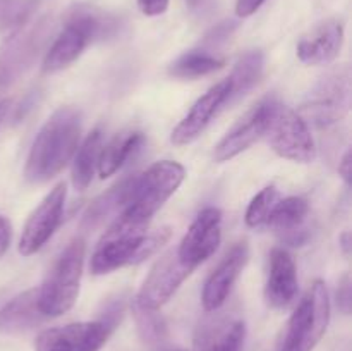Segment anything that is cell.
I'll return each mask as SVG.
<instances>
[{
  "instance_id": "23",
  "label": "cell",
  "mask_w": 352,
  "mask_h": 351,
  "mask_svg": "<svg viewBox=\"0 0 352 351\" xmlns=\"http://www.w3.org/2000/svg\"><path fill=\"white\" fill-rule=\"evenodd\" d=\"M103 150V134L100 129L91 131L88 134L79 150H76L74 162H72V186L78 191H85L93 181L96 169L100 164V155Z\"/></svg>"
},
{
  "instance_id": "34",
  "label": "cell",
  "mask_w": 352,
  "mask_h": 351,
  "mask_svg": "<svg viewBox=\"0 0 352 351\" xmlns=\"http://www.w3.org/2000/svg\"><path fill=\"white\" fill-rule=\"evenodd\" d=\"M10 237H12V227H10V222L6 219V217L0 215V258L6 255V251L9 250Z\"/></svg>"
},
{
  "instance_id": "32",
  "label": "cell",
  "mask_w": 352,
  "mask_h": 351,
  "mask_svg": "<svg viewBox=\"0 0 352 351\" xmlns=\"http://www.w3.org/2000/svg\"><path fill=\"white\" fill-rule=\"evenodd\" d=\"M138 6H140L141 12L144 16H160L167 10L168 0H138Z\"/></svg>"
},
{
  "instance_id": "30",
  "label": "cell",
  "mask_w": 352,
  "mask_h": 351,
  "mask_svg": "<svg viewBox=\"0 0 352 351\" xmlns=\"http://www.w3.org/2000/svg\"><path fill=\"white\" fill-rule=\"evenodd\" d=\"M236 26L237 24L234 23V21H223V23H220L219 26H215L208 34H206L205 40H203V45L210 48L219 47L220 43H223V41L232 34V31L236 30Z\"/></svg>"
},
{
  "instance_id": "22",
  "label": "cell",
  "mask_w": 352,
  "mask_h": 351,
  "mask_svg": "<svg viewBox=\"0 0 352 351\" xmlns=\"http://www.w3.org/2000/svg\"><path fill=\"white\" fill-rule=\"evenodd\" d=\"M45 319L47 317L38 308V289H28L0 308V330L19 334L33 329Z\"/></svg>"
},
{
  "instance_id": "4",
  "label": "cell",
  "mask_w": 352,
  "mask_h": 351,
  "mask_svg": "<svg viewBox=\"0 0 352 351\" xmlns=\"http://www.w3.org/2000/svg\"><path fill=\"white\" fill-rule=\"evenodd\" d=\"M186 178L179 162L162 160L136 176L127 206L117 219L136 227H146L155 213L174 195Z\"/></svg>"
},
{
  "instance_id": "38",
  "label": "cell",
  "mask_w": 352,
  "mask_h": 351,
  "mask_svg": "<svg viewBox=\"0 0 352 351\" xmlns=\"http://www.w3.org/2000/svg\"><path fill=\"white\" fill-rule=\"evenodd\" d=\"M10 110V102L9 100H3V102H0V126H2V123L6 120L7 114H9Z\"/></svg>"
},
{
  "instance_id": "37",
  "label": "cell",
  "mask_w": 352,
  "mask_h": 351,
  "mask_svg": "<svg viewBox=\"0 0 352 351\" xmlns=\"http://www.w3.org/2000/svg\"><path fill=\"white\" fill-rule=\"evenodd\" d=\"M339 241H340V244H342L344 253L349 255V251H351V234L349 233H344L342 236L339 237Z\"/></svg>"
},
{
  "instance_id": "8",
  "label": "cell",
  "mask_w": 352,
  "mask_h": 351,
  "mask_svg": "<svg viewBox=\"0 0 352 351\" xmlns=\"http://www.w3.org/2000/svg\"><path fill=\"white\" fill-rule=\"evenodd\" d=\"M263 138H267L270 148L278 157L299 164L315 160L316 147L308 123L291 107L275 103Z\"/></svg>"
},
{
  "instance_id": "28",
  "label": "cell",
  "mask_w": 352,
  "mask_h": 351,
  "mask_svg": "<svg viewBox=\"0 0 352 351\" xmlns=\"http://www.w3.org/2000/svg\"><path fill=\"white\" fill-rule=\"evenodd\" d=\"M41 0H0V33L30 23Z\"/></svg>"
},
{
  "instance_id": "33",
  "label": "cell",
  "mask_w": 352,
  "mask_h": 351,
  "mask_svg": "<svg viewBox=\"0 0 352 351\" xmlns=\"http://www.w3.org/2000/svg\"><path fill=\"white\" fill-rule=\"evenodd\" d=\"M267 0H237L236 2V14L239 17H248L256 12Z\"/></svg>"
},
{
  "instance_id": "19",
  "label": "cell",
  "mask_w": 352,
  "mask_h": 351,
  "mask_svg": "<svg viewBox=\"0 0 352 351\" xmlns=\"http://www.w3.org/2000/svg\"><path fill=\"white\" fill-rule=\"evenodd\" d=\"M298 272L294 258L284 248H274L270 253L267 284H265V301L270 308L282 310L292 305L298 296Z\"/></svg>"
},
{
  "instance_id": "20",
  "label": "cell",
  "mask_w": 352,
  "mask_h": 351,
  "mask_svg": "<svg viewBox=\"0 0 352 351\" xmlns=\"http://www.w3.org/2000/svg\"><path fill=\"white\" fill-rule=\"evenodd\" d=\"M309 205L302 196H289V198L278 200L268 217L267 226L280 234L284 243L291 246H301L308 241L309 236L306 229Z\"/></svg>"
},
{
  "instance_id": "18",
  "label": "cell",
  "mask_w": 352,
  "mask_h": 351,
  "mask_svg": "<svg viewBox=\"0 0 352 351\" xmlns=\"http://www.w3.org/2000/svg\"><path fill=\"white\" fill-rule=\"evenodd\" d=\"M250 258V248L246 243H237L232 250L227 253L222 264L212 272L208 281L203 288V308L206 312H217L229 298L232 286L236 284L237 277L246 267Z\"/></svg>"
},
{
  "instance_id": "27",
  "label": "cell",
  "mask_w": 352,
  "mask_h": 351,
  "mask_svg": "<svg viewBox=\"0 0 352 351\" xmlns=\"http://www.w3.org/2000/svg\"><path fill=\"white\" fill-rule=\"evenodd\" d=\"M131 312H133L134 322H136V329L141 341L150 348L164 346L168 337V329L167 322L160 315V312L141 305L136 298L131 301Z\"/></svg>"
},
{
  "instance_id": "12",
  "label": "cell",
  "mask_w": 352,
  "mask_h": 351,
  "mask_svg": "<svg viewBox=\"0 0 352 351\" xmlns=\"http://www.w3.org/2000/svg\"><path fill=\"white\" fill-rule=\"evenodd\" d=\"M195 270L179 258L177 250L162 255L144 279L136 299L148 308L160 310Z\"/></svg>"
},
{
  "instance_id": "6",
  "label": "cell",
  "mask_w": 352,
  "mask_h": 351,
  "mask_svg": "<svg viewBox=\"0 0 352 351\" xmlns=\"http://www.w3.org/2000/svg\"><path fill=\"white\" fill-rule=\"evenodd\" d=\"M329 322V289L322 279H316L289 319L280 351H313L325 336Z\"/></svg>"
},
{
  "instance_id": "13",
  "label": "cell",
  "mask_w": 352,
  "mask_h": 351,
  "mask_svg": "<svg viewBox=\"0 0 352 351\" xmlns=\"http://www.w3.org/2000/svg\"><path fill=\"white\" fill-rule=\"evenodd\" d=\"M275 103L277 100L274 96H267V98L260 100L253 109L248 110L217 145L213 158L217 162H227L253 147L258 140H261L267 133L268 120H270V114Z\"/></svg>"
},
{
  "instance_id": "26",
  "label": "cell",
  "mask_w": 352,
  "mask_h": 351,
  "mask_svg": "<svg viewBox=\"0 0 352 351\" xmlns=\"http://www.w3.org/2000/svg\"><path fill=\"white\" fill-rule=\"evenodd\" d=\"M226 65V61L206 50H191L182 54L168 67V74L177 79H196L208 76Z\"/></svg>"
},
{
  "instance_id": "17",
  "label": "cell",
  "mask_w": 352,
  "mask_h": 351,
  "mask_svg": "<svg viewBox=\"0 0 352 351\" xmlns=\"http://www.w3.org/2000/svg\"><path fill=\"white\" fill-rule=\"evenodd\" d=\"M344 43V24L330 17L322 21L299 40L296 54L302 64L322 65L336 61Z\"/></svg>"
},
{
  "instance_id": "11",
  "label": "cell",
  "mask_w": 352,
  "mask_h": 351,
  "mask_svg": "<svg viewBox=\"0 0 352 351\" xmlns=\"http://www.w3.org/2000/svg\"><path fill=\"white\" fill-rule=\"evenodd\" d=\"M110 332L112 327L103 320L52 327L38 334L34 351H100L105 346Z\"/></svg>"
},
{
  "instance_id": "1",
  "label": "cell",
  "mask_w": 352,
  "mask_h": 351,
  "mask_svg": "<svg viewBox=\"0 0 352 351\" xmlns=\"http://www.w3.org/2000/svg\"><path fill=\"white\" fill-rule=\"evenodd\" d=\"M81 138V114L72 107H60L41 126L31 145L24 176L33 184L50 181L64 171L78 150Z\"/></svg>"
},
{
  "instance_id": "24",
  "label": "cell",
  "mask_w": 352,
  "mask_h": 351,
  "mask_svg": "<svg viewBox=\"0 0 352 351\" xmlns=\"http://www.w3.org/2000/svg\"><path fill=\"white\" fill-rule=\"evenodd\" d=\"M265 57L260 50H251L244 54L239 61L236 62L232 69V74L227 78L229 83V95H227V103H236L237 100L243 98L246 93L256 86L263 74Z\"/></svg>"
},
{
  "instance_id": "36",
  "label": "cell",
  "mask_w": 352,
  "mask_h": 351,
  "mask_svg": "<svg viewBox=\"0 0 352 351\" xmlns=\"http://www.w3.org/2000/svg\"><path fill=\"white\" fill-rule=\"evenodd\" d=\"M184 2L191 9V12L198 14V16H203V14L208 12L213 6V0H184Z\"/></svg>"
},
{
  "instance_id": "3",
  "label": "cell",
  "mask_w": 352,
  "mask_h": 351,
  "mask_svg": "<svg viewBox=\"0 0 352 351\" xmlns=\"http://www.w3.org/2000/svg\"><path fill=\"white\" fill-rule=\"evenodd\" d=\"M168 240V227L148 229V226L136 227L116 219L95 248L89 264L91 274L105 275L127 265L141 264L157 253Z\"/></svg>"
},
{
  "instance_id": "35",
  "label": "cell",
  "mask_w": 352,
  "mask_h": 351,
  "mask_svg": "<svg viewBox=\"0 0 352 351\" xmlns=\"http://www.w3.org/2000/svg\"><path fill=\"white\" fill-rule=\"evenodd\" d=\"M352 158H351V150H347L344 153V157L339 162V174L342 176V179L346 181V184H351V176H352Z\"/></svg>"
},
{
  "instance_id": "5",
  "label": "cell",
  "mask_w": 352,
  "mask_h": 351,
  "mask_svg": "<svg viewBox=\"0 0 352 351\" xmlns=\"http://www.w3.org/2000/svg\"><path fill=\"white\" fill-rule=\"evenodd\" d=\"M86 243L74 240L65 246L48 270L43 284L38 288V308L45 317H60L74 306L79 296Z\"/></svg>"
},
{
  "instance_id": "15",
  "label": "cell",
  "mask_w": 352,
  "mask_h": 351,
  "mask_svg": "<svg viewBox=\"0 0 352 351\" xmlns=\"http://www.w3.org/2000/svg\"><path fill=\"white\" fill-rule=\"evenodd\" d=\"M244 339V320L226 313H213L198 323L192 346L195 351H243Z\"/></svg>"
},
{
  "instance_id": "39",
  "label": "cell",
  "mask_w": 352,
  "mask_h": 351,
  "mask_svg": "<svg viewBox=\"0 0 352 351\" xmlns=\"http://www.w3.org/2000/svg\"><path fill=\"white\" fill-rule=\"evenodd\" d=\"M168 351H182V350H168Z\"/></svg>"
},
{
  "instance_id": "14",
  "label": "cell",
  "mask_w": 352,
  "mask_h": 351,
  "mask_svg": "<svg viewBox=\"0 0 352 351\" xmlns=\"http://www.w3.org/2000/svg\"><path fill=\"white\" fill-rule=\"evenodd\" d=\"M220 240H222V212L215 206L203 209L179 243V258L189 267L196 268L215 253Z\"/></svg>"
},
{
  "instance_id": "2",
  "label": "cell",
  "mask_w": 352,
  "mask_h": 351,
  "mask_svg": "<svg viewBox=\"0 0 352 351\" xmlns=\"http://www.w3.org/2000/svg\"><path fill=\"white\" fill-rule=\"evenodd\" d=\"M119 28V19L98 7L88 3L71 7L65 16L64 30L45 54L43 72L54 74L69 67L89 43L113 36Z\"/></svg>"
},
{
  "instance_id": "10",
  "label": "cell",
  "mask_w": 352,
  "mask_h": 351,
  "mask_svg": "<svg viewBox=\"0 0 352 351\" xmlns=\"http://www.w3.org/2000/svg\"><path fill=\"white\" fill-rule=\"evenodd\" d=\"M65 196H67L65 182H58L28 217L19 240V253L23 257H31L40 251L54 236L64 217Z\"/></svg>"
},
{
  "instance_id": "21",
  "label": "cell",
  "mask_w": 352,
  "mask_h": 351,
  "mask_svg": "<svg viewBox=\"0 0 352 351\" xmlns=\"http://www.w3.org/2000/svg\"><path fill=\"white\" fill-rule=\"evenodd\" d=\"M134 181H136V176H129V178L122 179L112 188L107 189L105 193L96 196L82 217V229L91 231L109 222L110 219L116 220L127 206L134 188Z\"/></svg>"
},
{
  "instance_id": "7",
  "label": "cell",
  "mask_w": 352,
  "mask_h": 351,
  "mask_svg": "<svg viewBox=\"0 0 352 351\" xmlns=\"http://www.w3.org/2000/svg\"><path fill=\"white\" fill-rule=\"evenodd\" d=\"M52 33L54 21L45 16L17 28L0 45V88L10 86L33 67L50 41Z\"/></svg>"
},
{
  "instance_id": "25",
  "label": "cell",
  "mask_w": 352,
  "mask_h": 351,
  "mask_svg": "<svg viewBox=\"0 0 352 351\" xmlns=\"http://www.w3.org/2000/svg\"><path fill=\"white\" fill-rule=\"evenodd\" d=\"M144 143V136L140 131H127V133L117 134L105 145L100 155L98 172L103 179L116 174L124 164L131 158V155L140 150L141 145Z\"/></svg>"
},
{
  "instance_id": "9",
  "label": "cell",
  "mask_w": 352,
  "mask_h": 351,
  "mask_svg": "<svg viewBox=\"0 0 352 351\" xmlns=\"http://www.w3.org/2000/svg\"><path fill=\"white\" fill-rule=\"evenodd\" d=\"M351 107V71L347 65L327 72L308 93L301 114L316 126H330L346 117Z\"/></svg>"
},
{
  "instance_id": "31",
  "label": "cell",
  "mask_w": 352,
  "mask_h": 351,
  "mask_svg": "<svg viewBox=\"0 0 352 351\" xmlns=\"http://www.w3.org/2000/svg\"><path fill=\"white\" fill-rule=\"evenodd\" d=\"M351 305H352L351 277H349V274H346L342 279H340L339 289H337V306H339L340 312L346 313V315H349Z\"/></svg>"
},
{
  "instance_id": "16",
  "label": "cell",
  "mask_w": 352,
  "mask_h": 351,
  "mask_svg": "<svg viewBox=\"0 0 352 351\" xmlns=\"http://www.w3.org/2000/svg\"><path fill=\"white\" fill-rule=\"evenodd\" d=\"M227 95H229V83H227V79H223V81L212 86L205 95L199 96L188 112V116L172 131V143L177 145V147H184V145L198 140L203 131L206 129V126L212 123L213 117L226 105Z\"/></svg>"
},
{
  "instance_id": "29",
  "label": "cell",
  "mask_w": 352,
  "mask_h": 351,
  "mask_svg": "<svg viewBox=\"0 0 352 351\" xmlns=\"http://www.w3.org/2000/svg\"><path fill=\"white\" fill-rule=\"evenodd\" d=\"M278 189L275 186H267V188L261 189L253 200H251L250 206L246 210V224L250 227H260L265 226L270 217L272 210L277 205L278 202Z\"/></svg>"
}]
</instances>
